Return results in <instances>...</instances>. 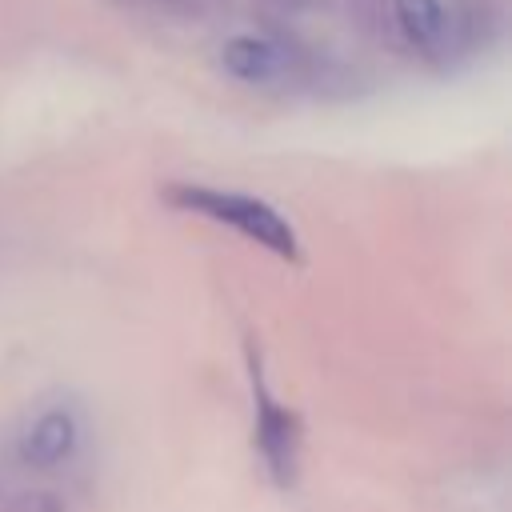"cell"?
I'll return each instance as SVG.
<instances>
[{
  "instance_id": "obj_1",
  "label": "cell",
  "mask_w": 512,
  "mask_h": 512,
  "mask_svg": "<svg viewBox=\"0 0 512 512\" xmlns=\"http://www.w3.org/2000/svg\"><path fill=\"white\" fill-rule=\"evenodd\" d=\"M164 196L184 208L196 212L252 244H260L264 252L280 256V260H300V236L288 224V216H280L268 200L236 192V188H216V184H168Z\"/></svg>"
},
{
  "instance_id": "obj_2",
  "label": "cell",
  "mask_w": 512,
  "mask_h": 512,
  "mask_svg": "<svg viewBox=\"0 0 512 512\" xmlns=\"http://www.w3.org/2000/svg\"><path fill=\"white\" fill-rule=\"evenodd\" d=\"M252 400H256V424H252L256 452H260L268 476L280 488H288L296 480V464H300V424L284 404H276L268 396L260 372H252Z\"/></svg>"
},
{
  "instance_id": "obj_3",
  "label": "cell",
  "mask_w": 512,
  "mask_h": 512,
  "mask_svg": "<svg viewBox=\"0 0 512 512\" xmlns=\"http://www.w3.org/2000/svg\"><path fill=\"white\" fill-rule=\"evenodd\" d=\"M220 68L244 88L276 92L292 80L296 60L280 40L260 36V32H240V36H228L220 44Z\"/></svg>"
},
{
  "instance_id": "obj_4",
  "label": "cell",
  "mask_w": 512,
  "mask_h": 512,
  "mask_svg": "<svg viewBox=\"0 0 512 512\" xmlns=\"http://www.w3.org/2000/svg\"><path fill=\"white\" fill-rule=\"evenodd\" d=\"M80 436H84L80 412L72 404H52V408L32 416V424L16 440V452L28 468H56V464H68L76 456Z\"/></svg>"
},
{
  "instance_id": "obj_5",
  "label": "cell",
  "mask_w": 512,
  "mask_h": 512,
  "mask_svg": "<svg viewBox=\"0 0 512 512\" xmlns=\"http://www.w3.org/2000/svg\"><path fill=\"white\" fill-rule=\"evenodd\" d=\"M396 32L424 56H436L452 40V12L448 0H392Z\"/></svg>"
},
{
  "instance_id": "obj_6",
  "label": "cell",
  "mask_w": 512,
  "mask_h": 512,
  "mask_svg": "<svg viewBox=\"0 0 512 512\" xmlns=\"http://www.w3.org/2000/svg\"><path fill=\"white\" fill-rule=\"evenodd\" d=\"M136 4H156V8H192L196 0H136Z\"/></svg>"
}]
</instances>
